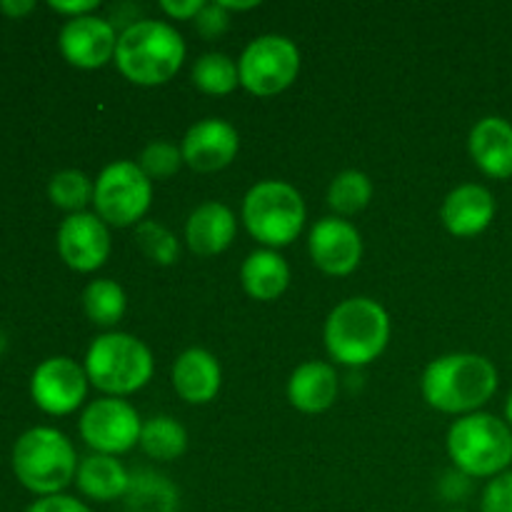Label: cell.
<instances>
[{"label": "cell", "instance_id": "obj_1", "mask_svg": "<svg viewBox=\"0 0 512 512\" xmlns=\"http://www.w3.org/2000/svg\"><path fill=\"white\" fill-rule=\"evenodd\" d=\"M498 368L480 353H448L430 360L420 378V395L433 410L445 415L480 413L495 398Z\"/></svg>", "mask_w": 512, "mask_h": 512}, {"label": "cell", "instance_id": "obj_2", "mask_svg": "<svg viewBox=\"0 0 512 512\" xmlns=\"http://www.w3.org/2000/svg\"><path fill=\"white\" fill-rule=\"evenodd\" d=\"M185 55L188 45L178 28L165 20L140 18L120 30L113 63L128 83L140 88H158L178 75Z\"/></svg>", "mask_w": 512, "mask_h": 512}, {"label": "cell", "instance_id": "obj_3", "mask_svg": "<svg viewBox=\"0 0 512 512\" xmlns=\"http://www.w3.org/2000/svg\"><path fill=\"white\" fill-rule=\"evenodd\" d=\"M390 315L378 300L348 298L325 318L323 340L330 360L345 368H365L385 353L390 343Z\"/></svg>", "mask_w": 512, "mask_h": 512}, {"label": "cell", "instance_id": "obj_4", "mask_svg": "<svg viewBox=\"0 0 512 512\" xmlns=\"http://www.w3.org/2000/svg\"><path fill=\"white\" fill-rule=\"evenodd\" d=\"M450 463L470 480H493L512 465V428L490 413L463 415L445 438Z\"/></svg>", "mask_w": 512, "mask_h": 512}, {"label": "cell", "instance_id": "obj_5", "mask_svg": "<svg viewBox=\"0 0 512 512\" xmlns=\"http://www.w3.org/2000/svg\"><path fill=\"white\" fill-rule=\"evenodd\" d=\"M83 368L95 390L108 398H128L150 383L155 360L140 338L108 330L90 343Z\"/></svg>", "mask_w": 512, "mask_h": 512}, {"label": "cell", "instance_id": "obj_6", "mask_svg": "<svg viewBox=\"0 0 512 512\" xmlns=\"http://www.w3.org/2000/svg\"><path fill=\"white\" fill-rule=\"evenodd\" d=\"M240 218L250 238L263 248L280 250L303 233L308 208L295 185L285 180H260L245 193Z\"/></svg>", "mask_w": 512, "mask_h": 512}, {"label": "cell", "instance_id": "obj_7", "mask_svg": "<svg viewBox=\"0 0 512 512\" xmlns=\"http://www.w3.org/2000/svg\"><path fill=\"white\" fill-rule=\"evenodd\" d=\"M73 443L55 428H33L18 438L13 448L15 478L40 498L60 495L78 473Z\"/></svg>", "mask_w": 512, "mask_h": 512}, {"label": "cell", "instance_id": "obj_8", "mask_svg": "<svg viewBox=\"0 0 512 512\" xmlns=\"http://www.w3.org/2000/svg\"><path fill=\"white\" fill-rule=\"evenodd\" d=\"M153 203V180L135 160H115L95 178V215L110 228H138Z\"/></svg>", "mask_w": 512, "mask_h": 512}, {"label": "cell", "instance_id": "obj_9", "mask_svg": "<svg viewBox=\"0 0 512 512\" xmlns=\"http://www.w3.org/2000/svg\"><path fill=\"white\" fill-rule=\"evenodd\" d=\"M300 50L288 35L265 33L250 40L238 58L240 88L255 98H273L300 75Z\"/></svg>", "mask_w": 512, "mask_h": 512}, {"label": "cell", "instance_id": "obj_10", "mask_svg": "<svg viewBox=\"0 0 512 512\" xmlns=\"http://www.w3.org/2000/svg\"><path fill=\"white\" fill-rule=\"evenodd\" d=\"M78 430L80 438L93 453L118 458V455L130 453L140 443L143 418L125 398L103 395V398L88 403L78 420Z\"/></svg>", "mask_w": 512, "mask_h": 512}, {"label": "cell", "instance_id": "obj_11", "mask_svg": "<svg viewBox=\"0 0 512 512\" xmlns=\"http://www.w3.org/2000/svg\"><path fill=\"white\" fill-rule=\"evenodd\" d=\"M363 235L350 220L328 215L310 228L308 253L315 268L330 278H345L363 263Z\"/></svg>", "mask_w": 512, "mask_h": 512}, {"label": "cell", "instance_id": "obj_12", "mask_svg": "<svg viewBox=\"0 0 512 512\" xmlns=\"http://www.w3.org/2000/svg\"><path fill=\"white\" fill-rule=\"evenodd\" d=\"M88 375L83 365L58 355L48 358L35 368L30 380V395L35 405L48 415H70L85 403L88 395Z\"/></svg>", "mask_w": 512, "mask_h": 512}, {"label": "cell", "instance_id": "obj_13", "mask_svg": "<svg viewBox=\"0 0 512 512\" xmlns=\"http://www.w3.org/2000/svg\"><path fill=\"white\" fill-rule=\"evenodd\" d=\"M113 250L110 225L95 213H73L58 228V253L70 270L95 273L103 268Z\"/></svg>", "mask_w": 512, "mask_h": 512}, {"label": "cell", "instance_id": "obj_14", "mask_svg": "<svg viewBox=\"0 0 512 512\" xmlns=\"http://www.w3.org/2000/svg\"><path fill=\"white\" fill-rule=\"evenodd\" d=\"M118 30L115 23L100 15L73 18L60 28V53L73 68L98 70L113 63L118 48Z\"/></svg>", "mask_w": 512, "mask_h": 512}, {"label": "cell", "instance_id": "obj_15", "mask_svg": "<svg viewBox=\"0 0 512 512\" xmlns=\"http://www.w3.org/2000/svg\"><path fill=\"white\" fill-rule=\"evenodd\" d=\"M185 165L195 173H218L233 165L240 153V135L223 118H205L190 125L180 143Z\"/></svg>", "mask_w": 512, "mask_h": 512}, {"label": "cell", "instance_id": "obj_16", "mask_svg": "<svg viewBox=\"0 0 512 512\" xmlns=\"http://www.w3.org/2000/svg\"><path fill=\"white\" fill-rule=\"evenodd\" d=\"M498 203L495 195L480 183H463L445 195L440 220L455 238H475L493 225Z\"/></svg>", "mask_w": 512, "mask_h": 512}, {"label": "cell", "instance_id": "obj_17", "mask_svg": "<svg viewBox=\"0 0 512 512\" xmlns=\"http://www.w3.org/2000/svg\"><path fill=\"white\" fill-rule=\"evenodd\" d=\"M170 383L178 398L188 405H208L218 398L223 368L210 350L188 348L175 358Z\"/></svg>", "mask_w": 512, "mask_h": 512}, {"label": "cell", "instance_id": "obj_18", "mask_svg": "<svg viewBox=\"0 0 512 512\" xmlns=\"http://www.w3.org/2000/svg\"><path fill=\"white\" fill-rule=\"evenodd\" d=\"M468 153L475 168L493 180L512 178V123L500 115H485L468 135Z\"/></svg>", "mask_w": 512, "mask_h": 512}, {"label": "cell", "instance_id": "obj_19", "mask_svg": "<svg viewBox=\"0 0 512 512\" xmlns=\"http://www.w3.org/2000/svg\"><path fill=\"white\" fill-rule=\"evenodd\" d=\"M238 235V218L218 200L198 205L185 220V243L200 258H215L233 245Z\"/></svg>", "mask_w": 512, "mask_h": 512}, {"label": "cell", "instance_id": "obj_20", "mask_svg": "<svg viewBox=\"0 0 512 512\" xmlns=\"http://www.w3.org/2000/svg\"><path fill=\"white\" fill-rule=\"evenodd\" d=\"M340 380L338 370L323 360H308L298 365L288 380V403L298 413L318 415L325 413L338 400Z\"/></svg>", "mask_w": 512, "mask_h": 512}, {"label": "cell", "instance_id": "obj_21", "mask_svg": "<svg viewBox=\"0 0 512 512\" xmlns=\"http://www.w3.org/2000/svg\"><path fill=\"white\" fill-rule=\"evenodd\" d=\"M240 285L248 298L258 303H273L290 285L288 260L280 255V250H253L240 265Z\"/></svg>", "mask_w": 512, "mask_h": 512}, {"label": "cell", "instance_id": "obj_22", "mask_svg": "<svg viewBox=\"0 0 512 512\" xmlns=\"http://www.w3.org/2000/svg\"><path fill=\"white\" fill-rule=\"evenodd\" d=\"M75 485H78L80 495H85L88 500L113 503V500L125 498V493H128L130 473L113 455L93 453L80 460Z\"/></svg>", "mask_w": 512, "mask_h": 512}, {"label": "cell", "instance_id": "obj_23", "mask_svg": "<svg viewBox=\"0 0 512 512\" xmlns=\"http://www.w3.org/2000/svg\"><path fill=\"white\" fill-rule=\"evenodd\" d=\"M180 493L165 475L153 470L130 473V488L125 493L128 512H178Z\"/></svg>", "mask_w": 512, "mask_h": 512}, {"label": "cell", "instance_id": "obj_24", "mask_svg": "<svg viewBox=\"0 0 512 512\" xmlns=\"http://www.w3.org/2000/svg\"><path fill=\"white\" fill-rule=\"evenodd\" d=\"M138 445L150 460L173 463V460L183 458L188 450V430L173 415H153V418L143 420Z\"/></svg>", "mask_w": 512, "mask_h": 512}, {"label": "cell", "instance_id": "obj_25", "mask_svg": "<svg viewBox=\"0 0 512 512\" xmlns=\"http://www.w3.org/2000/svg\"><path fill=\"white\" fill-rule=\"evenodd\" d=\"M83 310L90 323L100 328H115L128 310V295L123 285L110 278L90 280L83 290Z\"/></svg>", "mask_w": 512, "mask_h": 512}, {"label": "cell", "instance_id": "obj_26", "mask_svg": "<svg viewBox=\"0 0 512 512\" xmlns=\"http://www.w3.org/2000/svg\"><path fill=\"white\" fill-rule=\"evenodd\" d=\"M373 180L363 170H343L330 180L328 205L338 218H350V215L363 213L373 200Z\"/></svg>", "mask_w": 512, "mask_h": 512}, {"label": "cell", "instance_id": "obj_27", "mask_svg": "<svg viewBox=\"0 0 512 512\" xmlns=\"http://www.w3.org/2000/svg\"><path fill=\"white\" fill-rule=\"evenodd\" d=\"M193 85L205 95H230L235 88L240 85V73H238V63H235L230 55L218 53H203L193 65Z\"/></svg>", "mask_w": 512, "mask_h": 512}, {"label": "cell", "instance_id": "obj_28", "mask_svg": "<svg viewBox=\"0 0 512 512\" xmlns=\"http://www.w3.org/2000/svg\"><path fill=\"white\" fill-rule=\"evenodd\" d=\"M135 245L140 253L160 268H170L180 260V243L170 228H165L158 220H143L135 228Z\"/></svg>", "mask_w": 512, "mask_h": 512}, {"label": "cell", "instance_id": "obj_29", "mask_svg": "<svg viewBox=\"0 0 512 512\" xmlns=\"http://www.w3.org/2000/svg\"><path fill=\"white\" fill-rule=\"evenodd\" d=\"M93 188V180L85 173H80V170H60V173L50 178L48 195L55 208L73 215L83 213L85 205L93 203Z\"/></svg>", "mask_w": 512, "mask_h": 512}, {"label": "cell", "instance_id": "obj_30", "mask_svg": "<svg viewBox=\"0 0 512 512\" xmlns=\"http://www.w3.org/2000/svg\"><path fill=\"white\" fill-rule=\"evenodd\" d=\"M140 170L148 175L150 180H168L178 173L180 168L185 165L183 153L175 143H168V140H153L143 148L138 158Z\"/></svg>", "mask_w": 512, "mask_h": 512}, {"label": "cell", "instance_id": "obj_31", "mask_svg": "<svg viewBox=\"0 0 512 512\" xmlns=\"http://www.w3.org/2000/svg\"><path fill=\"white\" fill-rule=\"evenodd\" d=\"M480 512H512V470L488 480L480 495Z\"/></svg>", "mask_w": 512, "mask_h": 512}, {"label": "cell", "instance_id": "obj_32", "mask_svg": "<svg viewBox=\"0 0 512 512\" xmlns=\"http://www.w3.org/2000/svg\"><path fill=\"white\" fill-rule=\"evenodd\" d=\"M193 25L195 30H198V35H203L205 40H218L220 35L228 33L230 13L218 3V0H213V3L203 5V10H200L198 18L193 20Z\"/></svg>", "mask_w": 512, "mask_h": 512}, {"label": "cell", "instance_id": "obj_33", "mask_svg": "<svg viewBox=\"0 0 512 512\" xmlns=\"http://www.w3.org/2000/svg\"><path fill=\"white\" fill-rule=\"evenodd\" d=\"M28 512H93L83 500L70 498V495H50V498H40L30 505Z\"/></svg>", "mask_w": 512, "mask_h": 512}, {"label": "cell", "instance_id": "obj_34", "mask_svg": "<svg viewBox=\"0 0 512 512\" xmlns=\"http://www.w3.org/2000/svg\"><path fill=\"white\" fill-rule=\"evenodd\" d=\"M205 3H208V0H160L158 8L163 10L170 20H190V23H193Z\"/></svg>", "mask_w": 512, "mask_h": 512}, {"label": "cell", "instance_id": "obj_35", "mask_svg": "<svg viewBox=\"0 0 512 512\" xmlns=\"http://www.w3.org/2000/svg\"><path fill=\"white\" fill-rule=\"evenodd\" d=\"M50 8L60 15H68V20L83 18V15H95L100 8L98 0H50Z\"/></svg>", "mask_w": 512, "mask_h": 512}, {"label": "cell", "instance_id": "obj_36", "mask_svg": "<svg viewBox=\"0 0 512 512\" xmlns=\"http://www.w3.org/2000/svg\"><path fill=\"white\" fill-rule=\"evenodd\" d=\"M33 8V0H3V3H0V10H3L8 18H23V15H28Z\"/></svg>", "mask_w": 512, "mask_h": 512}, {"label": "cell", "instance_id": "obj_37", "mask_svg": "<svg viewBox=\"0 0 512 512\" xmlns=\"http://www.w3.org/2000/svg\"><path fill=\"white\" fill-rule=\"evenodd\" d=\"M218 3L223 5L228 13H235V10H238V13H245V10H255L260 5L258 0H248V3H240V0L238 3H235V0H218Z\"/></svg>", "mask_w": 512, "mask_h": 512}, {"label": "cell", "instance_id": "obj_38", "mask_svg": "<svg viewBox=\"0 0 512 512\" xmlns=\"http://www.w3.org/2000/svg\"><path fill=\"white\" fill-rule=\"evenodd\" d=\"M505 423H508L512 428V390H510L508 400H505Z\"/></svg>", "mask_w": 512, "mask_h": 512}, {"label": "cell", "instance_id": "obj_39", "mask_svg": "<svg viewBox=\"0 0 512 512\" xmlns=\"http://www.w3.org/2000/svg\"><path fill=\"white\" fill-rule=\"evenodd\" d=\"M450 512H465V510H450Z\"/></svg>", "mask_w": 512, "mask_h": 512}]
</instances>
